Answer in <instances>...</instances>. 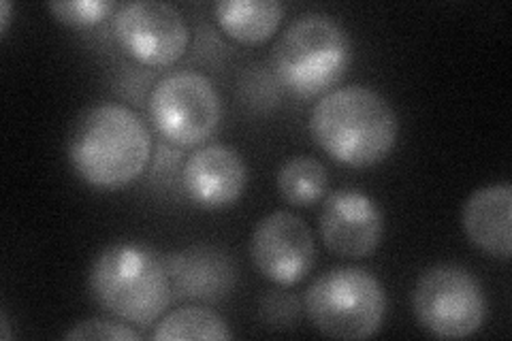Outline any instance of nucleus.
I'll use <instances>...</instances> for the list:
<instances>
[{
    "mask_svg": "<svg viewBox=\"0 0 512 341\" xmlns=\"http://www.w3.org/2000/svg\"><path fill=\"white\" fill-rule=\"evenodd\" d=\"M152 339H233L229 324L220 314L203 305L178 307L158 320Z\"/></svg>",
    "mask_w": 512,
    "mask_h": 341,
    "instance_id": "dca6fc26",
    "label": "nucleus"
},
{
    "mask_svg": "<svg viewBox=\"0 0 512 341\" xmlns=\"http://www.w3.org/2000/svg\"><path fill=\"white\" fill-rule=\"evenodd\" d=\"M11 3L9 0H3L0 3V30H3V35L9 30V22H11Z\"/></svg>",
    "mask_w": 512,
    "mask_h": 341,
    "instance_id": "6ab92c4d",
    "label": "nucleus"
},
{
    "mask_svg": "<svg viewBox=\"0 0 512 341\" xmlns=\"http://www.w3.org/2000/svg\"><path fill=\"white\" fill-rule=\"evenodd\" d=\"M463 231L478 250L510 261L512 256V186L489 184L472 192L463 205Z\"/></svg>",
    "mask_w": 512,
    "mask_h": 341,
    "instance_id": "f8f14e48",
    "label": "nucleus"
},
{
    "mask_svg": "<svg viewBox=\"0 0 512 341\" xmlns=\"http://www.w3.org/2000/svg\"><path fill=\"white\" fill-rule=\"evenodd\" d=\"M276 75L295 99L312 101L329 94L350 69L348 32L323 13H308L288 26L271 54Z\"/></svg>",
    "mask_w": 512,
    "mask_h": 341,
    "instance_id": "20e7f679",
    "label": "nucleus"
},
{
    "mask_svg": "<svg viewBox=\"0 0 512 341\" xmlns=\"http://www.w3.org/2000/svg\"><path fill=\"white\" fill-rule=\"evenodd\" d=\"M173 295L180 299L218 301L233 288V267L214 248H192L169 256Z\"/></svg>",
    "mask_w": 512,
    "mask_h": 341,
    "instance_id": "ddd939ff",
    "label": "nucleus"
},
{
    "mask_svg": "<svg viewBox=\"0 0 512 341\" xmlns=\"http://www.w3.org/2000/svg\"><path fill=\"white\" fill-rule=\"evenodd\" d=\"M250 256L263 278L278 286H295L314 269L316 241L308 222L291 211H274L256 224Z\"/></svg>",
    "mask_w": 512,
    "mask_h": 341,
    "instance_id": "1a4fd4ad",
    "label": "nucleus"
},
{
    "mask_svg": "<svg viewBox=\"0 0 512 341\" xmlns=\"http://www.w3.org/2000/svg\"><path fill=\"white\" fill-rule=\"evenodd\" d=\"M412 310L421 327L434 337L463 339L483 329L487 297L468 269L436 265L416 280Z\"/></svg>",
    "mask_w": 512,
    "mask_h": 341,
    "instance_id": "423d86ee",
    "label": "nucleus"
},
{
    "mask_svg": "<svg viewBox=\"0 0 512 341\" xmlns=\"http://www.w3.org/2000/svg\"><path fill=\"white\" fill-rule=\"evenodd\" d=\"M318 233L329 252L367 258L382 243L384 214L370 194L344 188L331 192L320 207Z\"/></svg>",
    "mask_w": 512,
    "mask_h": 341,
    "instance_id": "9d476101",
    "label": "nucleus"
},
{
    "mask_svg": "<svg viewBox=\"0 0 512 341\" xmlns=\"http://www.w3.org/2000/svg\"><path fill=\"white\" fill-rule=\"evenodd\" d=\"M182 186L190 201L203 209L231 207L248 186L246 160L231 145H205L186 160Z\"/></svg>",
    "mask_w": 512,
    "mask_h": 341,
    "instance_id": "9b49d317",
    "label": "nucleus"
},
{
    "mask_svg": "<svg viewBox=\"0 0 512 341\" xmlns=\"http://www.w3.org/2000/svg\"><path fill=\"white\" fill-rule=\"evenodd\" d=\"M329 173L320 160L312 156H295L286 160L278 171V190L288 205L310 207L325 197Z\"/></svg>",
    "mask_w": 512,
    "mask_h": 341,
    "instance_id": "2eb2a0df",
    "label": "nucleus"
},
{
    "mask_svg": "<svg viewBox=\"0 0 512 341\" xmlns=\"http://www.w3.org/2000/svg\"><path fill=\"white\" fill-rule=\"evenodd\" d=\"M214 18L233 41L259 45L274 37L284 5L280 0H220L214 5Z\"/></svg>",
    "mask_w": 512,
    "mask_h": 341,
    "instance_id": "4468645a",
    "label": "nucleus"
},
{
    "mask_svg": "<svg viewBox=\"0 0 512 341\" xmlns=\"http://www.w3.org/2000/svg\"><path fill=\"white\" fill-rule=\"evenodd\" d=\"M88 286L105 314L141 329L158 322L175 299L169 256L128 241L99 252Z\"/></svg>",
    "mask_w": 512,
    "mask_h": 341,
    "instance_id": "7ed1b4c3",
    "label": "nucleus"
},
{
    "mask_svg": "<svg viewBox=\"0 0 512 341\" xmlns=\"http://www.w3.org/2000/svg\"><path fill=\"white\" fill-rule=\"evenodd\" d=\"M314 143L338 165L367 169L395 150L399 120L391 103L367 86H344L320 96L310 116Z\"/></svg>",
    "mask_w": 512,
    "mask_h": 341,
    "instance_id": "f257e3e1",
    "label": "nucleus"
},
{
    "mask_svg": "<svg viewBox=\"0 0 512 341\" xmlns=\"http://www.w3.org/2000/svg\"><path fill=\"white\" fill-rule=\"evenodd\" d=\"M152 135L133 109L118 103L79 113L69 135V160L82 180L101 190H120L146 171Z\"/></svg>",
    "mask_w": 512,
    "mask_h": 341,
    "instance_id": "f03ea898",
    "label": "nucleus"
},
{
    "mask_svg": "<svg viewBox=\"0 0 512 341\" xmlns=\"http://www.w3.org/2000/svg\"><path fill=\"white\" fill-rule=\"evenodd\" d=\"M114 32L128 56L154 69L178 62L190 43L182 11L163 0L120 5L114 15Z\"/></svg>",
    "mask_w": 512,
    "mask_h": 341,
    "instance_id": "6e6552de",
    "label": "nucleus"
},
{
    "mask_svg": "<svg viewBox=\"0 0 512 341\" xmlns=\"http://www.w3.org/2000/svg\"><path fill=\"white\" fill-rule=\"evenodd\" d=\"M47 11L64 26L88 28L116 13L118 5L111 0H64V3H47Z\"/></svg>",
    "mask_w": 512,
    "mask_h": 341,
    "instance_id": "f3484780",
    "label": "nucleus"
},
{
    "mask_svg": "<svg viewBox=\"0 0 512 341\" xmlns=\"http://www.w3.org/2000/svg\"><path fill=\"white\" fill-rule=\"evenodd\" d=\"M148 109L156 131L180 148L205 143L222 120V101L214 81L197 71H175L160 79Z\"/></svg>",
    "mask_w": 512,
    "mask_h": 341,
    "instance_id": "0eeeda50",
    "label": "nucleus"
},
{
    "mask_svg": "<svg viewBox=\"0 0 512 341\" xmlns=\"http://www.w3.org/2000/svg\"><path fill=\"white\" fill-rule=\"evenodd\" d=\"M3 337L9 339V322H7V314L3 312Z\"/></svg>",
    "mask_w": 512,
    "mask_h": 341,
    "instance_id": "aec40b11",
    "label": "nucleus"
},
{
    "mask_svg": "<svg viewBox=\"0 0 512 341\" xmlns=\"http://www.w3.org/2000/svg\"><path fill=\"white\" fill-rule=\"evenodd\" d=\"M64 339H109V341H139L141 335L133 329H128L126 324L103 320V318H90L75 324L71 331L64 333Z\"/></svg>",
    "mask_w": 512,
    "mask_h": 341,
    "instance_id": "a211bd4d",
    "label": "nucleus"
},
{
    "mask_svg": "<svg viewBox=\"0 0 512 341\" xmlns=\"http://www.w3.org/2000/svg\"><path fill=\"white\" fill-rule=\"evenodd\" d=\"M306 312L314 329L331 339H370L387 316V292L370 271L335 267L310 284Z\"/></svg>",
    "mask_w": 512,
    "mask_h": 341,
    "instance_id": "39448f33",
    "label": "nucleus"
}]
</instances>
